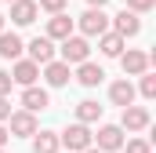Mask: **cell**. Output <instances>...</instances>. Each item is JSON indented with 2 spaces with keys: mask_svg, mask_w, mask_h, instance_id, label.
<instances>
[{
  "mask_svg": "<svg viewBox=\"0 0 156 153\" xmlns=\"http://www.w3.org/2000/svg\"><path fill=\"white\" fill-rule=\"evenodd\" d=\"M11 117V102H7V95H0V120H7Z\"/></svg>",
  "mask_w": 156,
  "mask_h": 153,
  "instance_id": "26",
  "label": "cell"
},
{
  "mask_svg": "<svg viewBox=\"0 0 156 153\" xmlns=\"http://www.w3.org/2000/svg\"><path fill=\"white\" fill-rule=\"evenodd\" d=\"M109 102L120 106V110L131 106V102H134V84H131V80H116V84H109Z\"/></svg>",
  "mask_w": 156,
  "mask_h": 153,
  "instance_id": "16",
  "label": "cell"
},
{
  "mask_svg": "<svg viewBox=\"0 0 156 153\" xmlns=\"http://www.w3.org/2000/svg\"><path fill=\"white\" fill-rule=\"evenodd\" d=\"M123 146V128L120 124H102L98 128V150L102 153H113Z\"/></svg>",
  "mask_w": 156,
  "mask_h": 153,
  "instance_id": "10",
  "label": "cell"
},
{
  "mask_svg": "<svg viewBox=\"0 0 156 153\" xmlns=\"http://www.w3.org/2000/svg\"><path fill=\"white\" fill-rule=\"evenodd\" d=\"M76 120L80 124H94V120H102V106L94 102V99H83L76 106Z\"/></svg>",
  "mask_w": 156,
  "mask_h": 153,
  "instance_id": "19",
  "label": "cell"
},
{
  "mask_svg": "<svg viewBox=\"0 0 156 153\" xmlns=\"http://www.w3.org/2000/svg\"><path fill=\"white\" fill-rule=\"evenodd\" d=\"M66 4H69V0H37V7L51 11V15H55V11H66Z\"/></svg>",
  "mask_w": 156,
  "mask_h": 153,
  "instance_id": "22",
  "label": "cell"
},
{
  "mask_svg": "<svg viewBox=\"0 0 156 153\" xmlns=\"http://www.w3.org/2000/svg\"><path fill=\"white\" fill-rule=\"evenodd\" d=\"M120 128H127V131H145L149 128V110L145 106H123V117H120Z\"/></svg>",
  "mask_w": 156,
  "mask_h": 153,
  "instance_id": "6",
  "label": "cell"
},
{
  "mask_svg": "<svg viewBox=\"0 0 156 153\" xmlns=\"http://www.w3.org/2000/svg\"><path fill=\"white\" fill-rule=\"evenodd\" d=\"M138 76H142V95H145V99H156V76L149 73V69L138 73Z\"/></svg>",
  "mask_w": 156,
  "mask_h": 153,
  "instance_id": "21",
  "label": "cell"
},
{
  "mask_svg": "<svg viewBox=\"0 0 156 153\" xmlns=\"http://www.w3.org/2000/svg\"><path fill=\"white\" fill-rule=\"evenodd\" d=\"M87 4H91V7H105L109 0H87Z\"/></svg>",
  "mask_w": 156,
  "mask_h": 153,
  "instance_id": "28",
  "label": "cell"
},
{
  "mask_svg": "<svg viewBox=\"0 0 156 153\" xmlns=\"http://www.w3.org/2000/svg\"><path fill=\"white\" fill-rule=\"evenodd\" d=\"M7 139H11V131H7V128H4V120H0V150H4V142H7Z\"/></svg>",
  "mask_w": 156,
  "mask_h": 153,
  "instance_id": "27",
  "label": "cell"
},
{
  "mask_svg": "<svg viewBox=\"0 0 156 153\" xmlns=\"http://www.w3.org/2000/svg\"><path fill=\"white\" fill-rule=\"evenodd\" d=\"M26 47H29V58H33L37 66H44V62L55 58V40H51V37H33Z\"/></svg>",
  "mask_w": 156,
  "mask_h": 153,
  "instance_id": "13",
  "label": "cell"
},
{
  "mask_svg": "<svg viewBox=\"0 0 156 153\" xmlns=\"http://www.w3.org/2000/svg\"><path fill=\"white\" fill-rule=\"evenodd\" d=\"M76 26H80L83 37H102V33L109 29V15H105L102 7H87V11L76 18Z\"/></svg>",
  "mask_w": 156,
  "mask_h": 153,
  "instance_id": "2",
  "label": "cell"
},
{
  "mask_svg": "<svg viewBox=\"0 0 156 153\" xmlns=\"http://www.w3.org/2000/svg\"><path fill=\"white\" fill-rule=\"evenodd\" d=\"M69 76H73L69 62H62V58H51V62H44V80H47L51 88H66V84H69Z\"/></svg>",
  "mask_w": 156,
  "mask_h": 153,
  "instance_id": "7",
  "label": "cell"
},
{
  "mask_svg": "<svg viewBox=\"0 0 156 153\" xmlns=\"http://www.w3.org/2000/svg\"><path fill=\"white\" fill-rule=\"evenodd\" d=\"M58 51H62V62H69V66H80L83 58H91V44H87V37H73V33L62 40Z\"/></svg>",
  "mask_w": 156,
  "mask_h": 153,
  "instance_id": "3",
  "label": "cell"
},
{
  "mask_svg": "<svg viewBox=\"0 0 156 153\" xmlns=\"http://www.w3.org/2000/svg\"><path fill=\"white\" fill-rule=\"evenodd\" d=\"M127 7L138 11V15H145V11H153V7H156V0H127Z\"/></svg>",
  "mask_w": 156,
  "mask_h": 153,
  "instance_id": "23",
  "label": "cell"
},
{
  "mask_svg": "<svg viewBox=\"0 0 156 153\" xmlns=\"http://www.w3.org/2000/svg\"><path fill=\"white\" fill-rule=\"evenodd\" d=\"M40 15L37 0H11V22L15 26H33Z\"/></svg>",
  "mask_w": 156,
  "mask_h": 153,
  "instance_id": "8",
  "label": "cell"
},
{
  "mask_svg": "<svg viewBox=\"0 0 156 153\" xmlns=\"http://www.w3.org/2000/svg\"><path fill=\"white\" fill-rule=\"evenodd\" d=\"M22 37L18 33H4L0 29V58H22Z\"/></svg>",
  "mask_w": 156,
  "mask_h": 153,
  "instance_id": "18",
  "label": "cell"
},
{
  "mask_svg": "<svg viewBox=\"0 0 156 153\" xmlns=\"http://www.w3.org/2000/svg\"><path fill=\"white\" fill-rule=\"evenodd\" d=\"M11 84H15L11 73H4V69H0V95H11Z\"/></svg>",
  "mask_w": 156,
  "mask_h": 153,
  "instance_id": "25",
  "label": "cell"
},
{
  "mask_svg": "<svg viewBox=\"0 0 156 153\" xmlns=\"http://www.w3.org/2000/svg\"><path fill=\"white\" fill-rule=\"evenodd\" d=\"M83 153H102V150H98V146H87V150H83Z\"/></svg>",
  "mask_w": 156,
  "mask_h": 153,
  "instance_id": "29",
  "label": "cell"
},
{
  "mask_svg": "<svg viewBox=\"0 0 156 153\" xmlns=\"http://www.w3.org/2000/svg\"><path fill=\"white\" fill-rule=\"evenodd\" d=\"M0 153H4V150H0Z\"/></svg>",
  "mask_w": 156,
  "mask_h": 153,
  "instance_id": "32",
  "label": "cell"
},
{
  "mask_svg": "<svg viewBox=\"0 0 156 153\" xmlns=\"http://www.w3.org/2000/svg\"><path fill=\"white\" fill-rule=\"evenodd\" d=\"M51 106V95L37 88V84H29V88H22V110H29V113H40V110H47Z\"/></svg>",
  "mask_w": 156,
  "mask_h": 153,
  "instance_id": "9",
  "label": "cell"
},
{
  "mask_svg": "<svg viewBox=\"0 0 156 153\" xmlns=\"http://www.w3.org/2000/svg\"><path fill=\"white\" fill-rule=\"evenodd\" d=\"M58 142H62L69 153H83L87 146H94V135H91L87 124H80V120H76V124H69V128L58 135Z\"/></svg>",
  "mask_w": 156,
  "mask_h": 153,
  "instance_id": "1",
  "label": "cell"
},
{
  "mask_svg": "<svg viewBox=\"0 0 156 153\" xmlns=\"http://www.w3.org/2000/svg\"><path fill=\"white\" fill-rule=\"evenodd\" d=\"M7 131H11L15 139H29V135H37V113H29V110L11 113V117H7Z\"/></svg>",
  "mask_w": 156,
  "mask_h": 153,
  "instance_id": "4",
  "label": "cell"
},
{
  "mask_svg": "<svg viewBox=\"0 0 156 153\" xmlns=\"http://www.w3.org/2000/svg\"><path fill=\"white\" fill-rule=\"evenodd\" d=\"M120 66H123V73L127 76H138V73H145L149 69V55L145 51H120Z\"/></svg>",
  "mask_w": 156,
  "mask_h": 153,
  "instance_id": "12",
  "label": "cell"
},
{
  "mask_svg": "<svg viewBox=\"0 0 156 153\" xmlns=\"http://www.w3.org/2000/svg\"><path fill=\"white\" fill-rule=\"evenodd\" d=\"M123 44H127V40L120 37L116 29H105V33L98 37V47H102V55H105V58H120V51H123Z\"/></svg>",
  "mask_w": 156,
  "mask_h": 153,
  "instance_id": "17",
  "label": "cell"
},
{
  "mask_svg": "<svg viewBox=\"0 0 156 153\" xmlns=\"http://www.w3.org/2000/svg\"><path fill=\"white\" fill-rule=\"evenodd\" d=\"M102 76H105V69H102V66H94L91 58H83V62L76 66V80L83 84V88H98V84H102Z\"/></svg>",
  "mask_w": 156,
  "mask_h": 153,
  "instance_id": "15",
  "label": "cell"
},
{
  "mask_svg": "<svg viewBox=\"0 0 156 153\" xmlns=\"http://www.w3.org/2000/svg\"><path fill=\"white\" fill-rule=\"evenodd\" d=\"M0 29H4V15H0Z\"/></svg>",
  "mask_w": 156,
  "mask_h": 153,
  "instance_id": "30",
  "label": "cell"
},
{
  "mask_svg": "<svg viewBox=\"0 0 156 153\" xmlns=\"http://www.w3.org/2000/svg\"><path fill=\"white\" fill-rule=\"evenodd\" d=\"M37 76H40V66L33 58H15V69H11V80L15 84L29 88V84H37Z\"/></svg>",
  "mask_w": 156,
  "mask_h": 153,
  "instance_id": "11",
  "label": "cell"
},
{
  "mask_svg": "<svg viewBox=\"0 0 156 153\" xmlns=\"http://www.w3.org/2000/svg\"><path fill=\"white\" fill-rule=\"evenodd\" d=\"M7 4H11V0H7Z\"/></svg>",
  "mask_w": 156,
  "mask_h": 153,
  "instance_id": "31",
  "label": "cell"
},
{
  "mask_svg": "<svg viewBox=\"0 0 156 153\" xmlns=\"http://www.w3.org/2000/svg\"><path fill=\"white\" fill-rule=\"evenodd\" d=\"M127 153H153V150H149L145 139H131V142H127Z\"/></svg>",
  "mask_w": 156,
  "mask_h": 153,
  "instance_id": "24",
  "label": "cell"
},
{
  "mask_svg": "<svg viewBox=\"0 0 156 153\" xmlns=\"http://www.w3.org/2000/svg\"><path fill=\"white\" fill-rule=\"evenodd\" d=\"M58 135L55 131H37V139H33V153H58Z\"/></svg>",
  "mask_w": 156,
  "mask_h": 153,
  "instance_id": "20",
  "label": "cell"
},
{
  "mask_svg": "<svg viewBox=\"0 0 156 153\" xmlns=\"http://www.w3.org/2000/svg\"><path fill=\"white\" fill-rule=\"evenodd\" d=\"M73 33V18L66 15V11H55L51 18H47V37L51 40H66Z\"/></svg>",
  "mask_w": 156,
  "mask_h": 153,
  "instance_id": "14",
  "label": "cell"
},
{
  "mask_svg": "<svg viewBox=\"0 0 156 153\" xmlns=\"http://www.w3.org/2000/svg\"><path fill=\"white\" fill-rule=\"evenodd\" d=\"M109 26H113V29H116L123 40H127V37H138V33H142V18H138V11H131V7H123L116 18H109Z\"/></svg>",
  "mask_w": 156,
  "mask_h": 153,
  "instance_id": "5",
  "label": "cell"
}]
</instances>
